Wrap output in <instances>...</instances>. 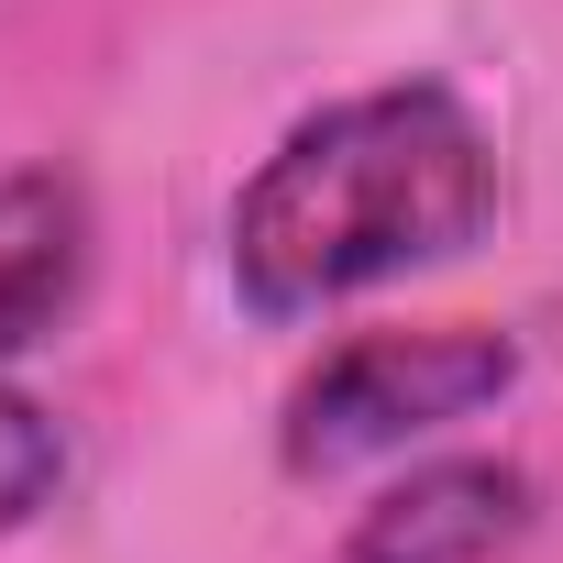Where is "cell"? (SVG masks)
<instances>
[{"instance_id":"3957f363","label":"cell","mask_w":563,"mask_h":563,"mask_svg":"<svg viewBox=\"0 0 563 563\" xmlns=\"http://www.w3.org/2000/svg\"><path fill=\"white\" fill-rule=\"evenodd\" d=\"M519 530H530V475L497 453H453V464L398 475L354 519L343 563H497Z\"/></svg>"},{"instance_id":"6da1fadb","label":"cell","mask_w":563,"mask_h":563,"mask_svg":"<svg viewBox=\"0 0 563 563\" xmlns=\"http://www.w3.org/2000/svg\"><path fill=\"white\" fill-rule=\"evenodd\" d=\"M497 221V144L486 122L409 78L310 111L232 199V288L254 321L343 310L387 276L475 254Z\"/></svg>"},{"instance_id":"277c9868","label":"cell","mask_w":563,"mask_h":563,"mask_svg":"<svg viewBox=\"0 0 563 563\" xmlns=\"http://www.w3.org/2000/svg\"><path fill=\"white\" fill-rule=\"evenodd\" d=\"M89 254H100V221L67 166L0 177V354H34L89 299Z\"/></svg>"},{"instance_id":"5b68a950","label":"cell","mask_w":563,"mask_h":563,"mask_svg":"<svg viewBox=\"0 0 563 563\" xmlns=\"http://www.w3.org/2000/svg\"><path fill=\"white\" fill-rule=\"evenodd\" d=\"M56 486H67V442H56V420H45L34 398L0 387V530H23L34 508H56Z\"/></svg>"},{"instance_id":"7a4b0ae2","label":"cell","mask_w":563,"mask_h":563,"mask_svg":"<svg viewBox=\"0 0 563 563\" xmlns=\"http://www.w3.org/2000/svg\"><path fill=\"white\" fill-rule=\"evenodd\" d=\"M519 387V343L508 332H475V321H431V332H354L332 343L299 398H288V475H354L376 453H409L475 409H497Z\"/></svg>"}]
</instances>
